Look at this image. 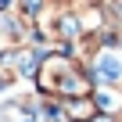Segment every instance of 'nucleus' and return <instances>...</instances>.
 <instances>
[{
    "mask_svg": "<svg viewBox=\"0 0 122 122\" xmlns=\"http://www.w3.org/2000/svg\"><path fill=\"white\" fill-rule=\"evenodd\" d=\"M118 54H122V32H118Z\"/></svg>",
    "mask_w": 122,
    "mask_h": 122,
    "instance_id": "0eeeda50",
    "label": "nucleus"
},
{
    "mask_svg": "<svg viewBox=\"0 0 122 122\" xmlns=\"http://www.w3.org/2000/svg\"><path fill=\"white\" fill-rule=\"evenodd\" d=\"M22 43H32V25L18 11H0V50L22 47Z\"/></svg>",
    "mask_w": 122,
    "mask_h": 122,
    "instance_id": "7ed1b4c3",
    "label": "nucleus"
},
{
    "mask_svg": "<svg viewBox=\"0 0 122 122\" xmlns=\"http://www.w3.org/2000/svg\"><path fill=\"white\" fill-rule=\"evenodd\" d=\"M61 108H65V118L68 122H90L97 115L93 93H86V97H61Z\"/></svg>",
    "mask_w": 122,
    "mask_h": 122,
    "instance_id": "20e7f679",
    "label": "nucleus"
},
{
    "mask_svg": "<svg viewBox=\"0 0 122 122\" xmlns=\"http://www.w3.org/2000/svg\"><path fill=\"white\" fill-rule=\"evenodd\" d=\"M90 122H122V115H118V111H97Z\"/></svg>",
    "mask_w": 122,
    "mask_h": 122,
    "instance_id": "423d86ee",
    "label": "nucleus"
},
{
    "mask_svg": "<svg viewBox=\"0 0 122 122\" xmlns=\"http://www.w3.org/2000/svg\"><path fill=\"white\" fill-rule=\"evenodd\" d=\"M86 68L97 86H122V54L118 50H97V57Z\"/></svg>",
    "mask_w": 122,
    "mask_h": 122,
    "instance_id": "f03ea898",
    "label": "nucleus"
},
{
    "mask_svg": "<svg viewBox=\"0 0 122 122\" xmlns=\"http://www.w3.org/2000/svg\"><path fill=\"white\" fill-rule=\"evenodd\" d=\"M50 4H54V0H18V4H15V11H18V15L32 25V22H36V15H40V11H47Z\"/></svg>",
    "mask_w": 122,
    "mask_h": 122,
    "instance_id": "39448f33",
    "label": "nucleus"
},
{
    "mask_svg": "<svg viewBox=\"0 0 122 122\" xmlns=\"http://www.w3.org/2000/svg\"><path fill=\"white\" fill-rule=\"evenodd\" d=\"M79 68V61L68 54V50H47L43 61H40V68H36V79H32V90L40 97H61V86H65V79Z\"/></svg>",
    "mask_w": 122,
    "mask_h": 122,
    "instance_id": "f257e3e1",
    "label": "nucleus"
}]
</instances>
